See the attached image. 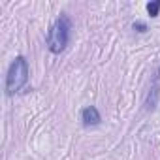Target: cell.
Returning <instances> with one entry per match:
<instances>
[{
    "instance_id": "cell-4",
    "label": "cell",
    "mask_w": 160,
    "mask_h": 160,
    "mask_svg": "<svg viewBox=\"0 0 160 160\" xmlns=\"http://www.w3.org/2000/svg\"><path fill=\"white\" fill-rule=\"evenodd\" d=\"M147 12H149L151 17H156L158 12H160V0H152V2H149L147 4Z\"/></svg>"
},
{
    "instance_id": "cell-6",
    "label": "cell",
    "mask_w": 160,
    "mask_h": 160,
    "mask_svg": "<svg viewBox=\"0 0 160 160\" xmlns=\"http://www.w3.org/2000/svg\"><path fill=\"white\" fill-rule=\"evenodd\" d=\"M134 30H138V32H145V30H147V27H145L143 23H139V21H138V23H134Z\"/></svg>"
},
{
    "instance_id": "cell-1",
    "label": "cell",
    "mask_w": 160,
    "mask_h": 160,
    "mask_svg": "<svg viewBox=\"0 0 160 160\" xmlns=\"http://www.w3.org/2000/svg\"><path fill=\"white\" fill-rule=\"evenodd\" d=\"M72 38V21L66 13H60V17L53 23L49 34H47V47L51 53H62Z\"/></svg>"
},
{
    "instance_id": "cell-3",
    "label": "cell",
    "mask_w": 160,
    "mask_h": 160,
    "mask_svg": "<svg viewBox=\"0 0 160 160\" xmlns=\"http://www.w3.org/2000/svg\"><path fill=\"white\" fill-rule=\"evenodd\" d=\"M81 121H83L85 126H96V124H100L102 117H100V111L94 106H87L81 111Z\"/></svg>"
},
{
    "instance_id": "cell-2",
    "label": "cell",
    "mask_w": 160,
    "mask_h": 160,
    "mask_svg": "<svg viewBox=\"0 0 160 160\" xmlns=\"http://www.w3.org/2000/svg\"><path fill=\"white\" fill-rule=\"evenodd\" d=\"M28 75H30L28 60L25 57H15V60L12 62L10 70H8V75H6V92L8 94L19 92L27 85Z\"/></svg>"
},
{
    "instance_id": "cell-5",
    "label": "cell",
    "mask_w": 160,
    "mask_h": 160,
    "mask_svg": "<svg viewBox=\"0 0 160 160\" xmlns=\"http://www.w3.org/2000/svg\"><path fill=\"white\" fill-rule=\"evenodd\" d=\"M156 96H158V89L154 87V89L151 91L149 98H147V109H154V104H156Z\"/></svg>"
}]
</instances>
